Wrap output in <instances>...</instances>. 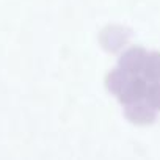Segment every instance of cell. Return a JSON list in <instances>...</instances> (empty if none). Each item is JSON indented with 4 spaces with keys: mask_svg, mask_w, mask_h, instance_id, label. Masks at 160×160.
Returning <instances> with one entry per match:
<instances>
[{
    "mask_svg": "<svg viewBox=\"0 0 160 160\" xmlns=\"http://www.w3.org/2000/svg\"><path fill=\"white\" fill-rule=\"evenodd\" d=\"M141 75L146 82H160V52H151L146 57Z\"/></svg>",
    "mask_w": 160,
    "mask_h": 160,
    "instance_id": "6",
    "label": "cell"
},
{
    "mask_svg": "<svg viewBox=\"0 0 160 160\" xmlns=\"http://www.w3.org/2000/svg\"><path fill=\"white\" fill-rule=\"evenodd\" d=\"M124 107V116L135 126H151L157 118V110H154L146 101L133 102Z\"/></svg>",
    "mask_w": 160,
    "mask_h": 160,
    "instance_id": "3",
    "label": "cell"
},
{
    "mask_svg": "<svg viewBox=\"0 0 160 160\" xmlns=\"http://www.w3.org/2000/svg\"><path fill=\"white\" fill-rule=\"evenodd\" d=\"M144 101L157 112H160V82H151L146 88Z\"/></svg>",
    "mask_w": 160,
    "mask_h": 160,
    "instance_id": "7",
    "label": "cell"
},
{
    "mask_svg": "<svg viewBox=\"0 0 160 160\" xmlns=\"http://www.w3.org/2000/svg\"><path fill=\"white\" fill-rule=\"evenodd\" d=\"M146 88H148V82L143 77L132 75L129 78V82L126 83V87L122 88V91L118 94V101L122 105H129V104H133V102L144 101Z\"/></svg>",
    "mask_w": 160,
    "mask_h": 160,
    "instance_id": "4",
    "label": "cell"
},
{
    "mask_svg": "<svg viewBox=\"0 0 160 160\" xmlns=\"http://www.w3.org/2000/svg\"><path fill=\"white\" fill-rule=\"evenodd\" d=\"M146 57H148V52H146L143 47L133 46V47L126 49V50L121 53L119 61H118V66H119L122 71H126L129 75H138V74H141V71H143Z\"/></svg>",
    "mask_w": 160,
    "mask_h": 160,
    "instance_id": "1",
    "label": "cell"
},
{
    "mask_svg": "<svg viewBox=\"0 0 160 160\" xmlns=\"http://www.w3.org/2000/svg\"><path fill=\"white\" fill-rule=\"evenodd\" d=\"M130 77H132V75H129L126 71H122V69L118 66V68L112 69V71L107 74V77H105V87H107V90H108L110 93H113L115 96H118V94L122 91V88L126 87V83L129 82Z\"/></svg>",
    "mask_w": 160,
    "mask_h": 160,
    "instance_id": "5",
    "label": "cell"
},
{
    "mask_svg": "<svg viewBox=\"0 0 160 160\" xmlns=\"http://www.w3.org/2000/svg\"><path fill=\"white\" fill-rule=\"evenodd\" d=\"M129 32L119 25H110L107 28L102 30L99 39H101V44L102 47L107 50V52H112V53H116L119 50L124 49V46L129 42Z\"/></svg>",
    "mask_w": 160,
    "mask_h": 160,
    "instance_id": "2",
    "label": "cell"
}]
</instances>
